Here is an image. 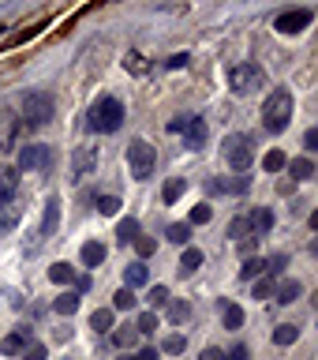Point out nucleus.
Masks as SVG:
<instances>
[{"mask_svg": "<svg viewBox=\"0 0 318 360\" xmlns=\"http://www.w3.org/2000/svg\"><path fill=\"white\" fill-rule=\"evenodd\" d=\"M56 112V101L49 94H41V90H30L27 98H22V120L30 124V128H41V124H49Z\"/></svg>", "mask_w": 318, "mask_h": 360, "instance_id": "nucleus-4", "label": "nucleus"}, {"mask_svg": "<svg viewBox=\"0 0 318 360\" xmlns=\"http://www.w3.org/2000/svg\"><path fill=\"white\" fill-rule=\"evenodd\" d=\"M187 60H191V56H187V53H176V56H168V60H165V64H168V68H184Z\"/></svg>", "mask_w": 318, "mask_h": 360, "instance_id": "nucleus-45", "label": "nucleus"}, {"mask_svg": "<svg viewBox=\"0 0 318 360\" xmlns=\"http://www.w3.org/2000/svg\"><path fill=\"white\" fill-rule=\"evenodd\" d=\"M285 162H289L285 150H270V154L263 158V169H266V173H281V169H285Z\"/></svg>", "mask_w": 318, "mask_h": 360, "instance_id": "nucleus-30", "label": "nucleus"}, {"mask_svg": "<svg viewBox=\"0 0 318 360\" xmlns=\"http://www.w3.org/2000/svg\"><path fill=\"white\" fill-rule=\"evenodd\" d=\"M56 225H60V199L49 195V202H45V218H41V233H45V236H53V233H56Z\"/></svg>", "mask_w": 318, "mask_h": 360, "instance_id": "nucleus-15", "label": "nucleus"}, {"mask_svg": "<svg viewBox=\"0 0 318 360\" xmlns=\"http://www.w3.org/2000/svg\"><path fill=\"white\" fill-rule=\"evenodd\" d=\"M53 165V146L34 143L27 150H19V169H49Z\"/></svg>", "mask_w": 318, "mask_h": 360, "instance_id": "nucleus-8", "label": "nucleus"}, {"mask_svg": "<svg viewBox=\"0 0 318 360\" xmlns=\"http://www.w3.org/2000/svg\"><path fill=\"white\" fill-rule=\"evenodd\" d=\"M135 360H157V349H143V353L135 356Z\"/></svg>", "mask_w": 318, "mask_h": 360, "instance_id": "nucleus-50", "label": "nucleus"}, {"mask_svg": "<svg viewBox=\"0 0 318 360\" xmlns=\"http://www.w3.org/2000/svg\"><path fill=\"white\" fill-rule=\"evenodd\" d=\"M75 266H67V263H53L49 266V281H56V285H75Z\"/></svg>", "mask_w": 318, "mask_h": 360, "instance_id": "nucleus-20", "label": "nucleus"}, {"mask_svg": "<svg viewBox=\"0 0 318 360\" xmlns=\"http://www.w3.org/2000/svg\"><path fill=\"white\" fill-rule=\"evenodd\" d=\"M124 64H128V72H135V75H146V72H150V64H146L139 53H128V60H124Z\"/></svg>", "mask_w": 318, "mask_h": 360, "instance_id": "nucleus-38", "label": "nucleus"}, {"mask_svg": "<svg viewBox=\"0 0 318 360\" xmlns=\"http://www.w3.org/2000/svg\"><path fill=\"white\" fill-rule=\"evenodd\" d=\"M221 154H225V162H229L232 169H251L255 162V143H251V135H244V131H236V135H225V143H221Z\"/></svg>", "mask_w": 318, "mask_h": 360, "instance_id": "nucleus-3", "label": "nucleus"}, {"mask_svg": "<svg viewBox=\"0 0 318 360\" xmlns=\"http://www.w3.org/2000/svg\"><path fill=\"white\" fill-rule=\"evenodd\" d=\"M135 330H139V334H154L157 330V315L154 311H143L139 323H135Z\"/></svg>", "mask_w": 318, "mask_h": 360, "instance_id": "nucleus-37", "label": "nucleus"}, {"mask_svg": "<svg viewBox=\"0 0 318 360\" xmlns=\"http://www.w3.org/2000/svg\"><path fill=\"white\" fill-rule=\"evenodd\" d=\"M131 244L139 248V259H143V263H146V259H150V255L157 252V240H150V236H135Z\"/></svg>", "mask_w": 318, "mask_h": 360, "instance_id": "nucleus-36", "label": "nucleus"}, {"mask_svg": "<svg viewBox=\"0 0 318 360\" xmlns=\"http://www.w3.org/2000/svg\"><path fill=\"white\" fill-rule=\"evenodd\" d=\"M300 292H303V285L289 278V281H277V285H274V300H277V304H292Z\"/></svg>", "mask_w": 318, "mask_h": 360, "instance_id": "nucleus-17", "label": "nucleus"}, {"mask_svg": "<svg viewBox=\"0 0 318 360\" xmlns=\"http://www.w3.org/2000/svg\"><path fill=\"white\" fill-rule=\"evenodd\" d=\"M213 218V210H210V202H199L195 210H191V218H187V225H206Z\"/></svg>", "mask_w": 318, "mask_h": 360, "instance_id": "nucleus-35", "label": "nucleus"}, {"mask_svg": "<svg viewBox=\"0 0 318 360\" xmlns=\"http://www.w3.org/2000/svg\"><path fill=\"white\" fill-rule=\"evenodd\" d=\"M229 86L236 94H255V90L266 86V72L258 64H236L229 68Z\"/></svg>", "mask_w": 318, "mask_h": 360, "instance_id": "nucleus-5", "label": "nucleus"}, {"mask_svg": "<svg viewBox=\"0 0 318 360\" xmlns=\"http://www.w3.org/2000/svg\"><path fill=\"white\" fill-rule=\"evenodd\" d=\"M187 236H191V225H184V221L168 225V244H187Z\"/></svg>", "mask_w": 318, "mask_h": 360, "instance_id": "nucleus-33", "label": "nucleus"}, {"mask_svg": "<svg viewBox=\"0 0 318 360\" xmlns=\"http://www.w3.org/2000/svg\"><path fill=\"white\" fill-rule=\"evenodd\" d=\"M27 345H30V330H15V334H8L4 342H0V353H4V356H15V353H22Z\"/></svg>", "mask_w": 318, "mask_h": 360, "instance_id": "nucleus-16", "label": "nucleus"}, {"mask_svg": "<svg viewBox=\"0 0 318 360\" xmlns=\"http://www.w3.org/2000/svg\"><path fill=\"white\" fill-rule=\"evenodd\" d=\"M120 360H135V356H120Z\"/></svg>", "mask_w": 318, "mask_h": 360, "instance_id": "nucleus-51", "label": "nucleus"}, {"mask_svg": "<svg viewBox=\"0 0 318 360\" xmlns=\"http://www.w3.org/2000/svg\"><path fill=\"white\" fill-rule=\"evenodd\" d=\"M112 308H117V311H128V308H135V289H120L117 297H112Z\"/></svg>", "mask_w": 318, "mask_h": 360, "instance_id": "nucleus-34", "label": "nucleus"}, {"mask_svg": "<svg viewBox=\"0 0 318 360\" xmlns=\"http://www.w3.org/2000/svg\"><path fill=\"white\" fill-rule=\"evenodd\" d=\"M86 124H90V131H98V135H112V131H120V124H124V105H120V98H98L94 105H90L86 112Z\"/></svg>", "mask_w": 318, "mask_h": 360, "instance_id": "nucleus-1", "label": "nucleus"}, {"mask_svg": "<svg viewBox=\"0 0 318 360\" xmlns=\"http://www.w3.org/2000/svg\"><path fill=\"white\" fill-rule=\"evenodd\" d=\"M168 131L184 135L187 150H199L206 143V124H202V117H176V120H168Z\"/></svg>", "mask_w": 318, "mask_h": 360, "instance_id": "nucleus-7", "label": "nucleus"}, {"mask_svg": "<svg viewBox=\"0 0 318 360\" xmlns=\"http://www.w3.org/2000/svg\"><path fill=\"white\" fill-rule=\"evenodd\" d=\"M274 27H277L281 34H300V30H307V27H311V11H307V8L285 11V15H277Z\"/></svg>", "mask_w": 318, "mask_h": 360, "instance_id": "nucleus-9", "label": "nucleus"}, {"mask_svg": "<svg viewBox=\"0 0 318 360\" xmlns=\"http://www.w3.org/2000/svg\"><path fill=\"white\" fill-rule=\"evenodd\" d=\"M135 236H139V221H135V218H124V221L117 225V240H120V244H131Z\"/></svg>", "mask_w": 318, "mask_h": 360, "instance_id": "nucleus-28", "label": "nucleus"}, {"mask_svg": "<svg viewBox=\"0 0 318 360\" xmlns=\"http://www.w3.org/2000/svg\"><path fill=\"white\" fill-rule=\"evenodd\" d=\"M90 289V278L83 274V278H75V292H86Z\"/></svg>", "mask_w": 318, "mask_h": 360, "instance_id": "nucleus-49", "label": "nucleus"}, {"mask_svg": "<svg viewBox=\"0 0 318 360\" xmlns=\"http://www.w3.org/2000/svg\"><path fill=\"white\" fill-rule=\"evenodd\" d=\"M244 221H247V236H266L270 229H274V210L258 207L251 214H244Z\"/></svg>", "mask_w": 318, "mask_h": 360, "instance_id": "nucleus-10", "label": "nucleus"}, {"mask_svg": "<svg viewBox=\"0 0 318 360\" xmlns=\"http://www.w3.org/2000/svg\"><path fill=\"white\" fill-rule=\"evenodd\" d=\"M263 274H266V259H247L244 270H240V278H244V281H258Z\"/></svg>", "mask_w": 318, "mask_h": 360, "instance_id": "nucleus-27", "label": "nucleus"}, {"mask_svg": "<svg viewBox=\"0 0 318 360\" xmlns=\"http://www.w3.org/2000/svg\"><path fill=\"white\" fill-rule=\"evenodd\" d=\"M229 236H232V240H244V236H247V221H244V214H240V218H232Z\"/></svg>", "mask_w": 318, "mask_h": 360, "instance_id": "nucleus-43", "label": "nucleus"}, {"mask_svg": "<svg viewBox=\"0 0 318 360\" xmlns=\"http://www.w3.org/2000/svg\"><path fill=\"white\" fill-rule=\"evenodd\" d=\"M15 131H19V117L11 109H0V150H11Z\"/></svg>", "mask_w": 318, "mask_h": 360, "instance_id": "nucleus-11", "label": "nucleus"}, {"mask_svg": "<svg viewBox=\"0 0 318 360\" xmlns=\"http://www.w3.org/2000/svg\"><path fill=\"white\" fill-rule=\"evenodd\" d=\"M15 191H19V169L0 165V202H11Z\"/></svg>", "mask_w": 318, "mask_h": 360, "instance_id": "nucleus-12", "label": "nucleus"}, {"mask_svg": "<svg viewBox=\"0 0 318 360\" xmlns=\"http://www.w3.org/2000/svg\"><path fill=\"white\" fill-rule=\"evenodd\" d=\"M187 315H191L187 300H173V297H168V323H187Z\"/></svg>", "mask_w": 318, "mask_h": 360, "instance_id": "nucleus-26", "label": "nucleus"}, {"mask_svg": "<svg viewBox=\"0 0 318 360\" xmlns=\"http://www.w3.org/2000/svg\"><path fill=\"white\" fill-rule=\"evenodd\" d=\"M184 191H187V180H168V184L161 188V199H165V202H176Z\"/></svg>", "mask_w": 318, "mask_h": 360, "instance_id": "nucleus-31", "label": "nucleus"}, {"mask_svg": "<svg viewBox=\"0 0 318 360\" xmlns=\"http://www.w3.org/2000/svg\"><path fill=\"white\" fill-rule=\"evenodd\" d=\"M292 120V94L289 90H270L266 101H263V128L266 131H285Z\"/></svg>", "mask_w": 318, "mask_h": 360, "instance_id": "nucleus-2", "label": "nucleus"}, {"mask_svg": "<svg viewBox=\"0 0 318 360\" xmlns=\"http://www.w3.org/2000/svg\"><path fill=\"white\" fill-rule=\"evenodd\" d=\"M199 360H225V353H221V349H202Z\"/></svg>", "mask_w": 318, "mask_h": 360, "instance_id": "nucleus-47", "label": "nucleus"}, {"mask_svg": "<svg viewBox=\"0 0 318 360\" xmlns=\"http://www.w3.org/2000/svg\"><path fill=\"white\" fill-rule=\"evenodd\" d=\"M146 281H150V270H146L143 259H135V263H128V270H124V289H143Z\"/></svg>", "mask_w": 318, "mask_h": 360, "instance_id": "nucleus-13", "label": "nucleus"}, {"mask_svg": "<svg viewBox=\"0 0 318 360\" xmlns=\"http://www.w3.org/2000/svg\"><path fill=\"white\" fill-rule=\"evenodd\" d=\"M154 165H157L154 146L143 143V139H135V143L128 146V169H131V176H135V180H150Z\"/></svg>", "mask_w": 318, "mask_h": 360, "instance_id": "nucleus-6", "label": "nucleus"}, {"mask_svg": "<svg viewBox=\"0 0 318 360\" xmlns=\"http://www.w3.org/2000/svg\"><path fill=\"white\" fill-rule=\"evenodd\" d=\"M206 188H210V191H232V195H244V191L251 188V180H247V176H236V180H210Z\"/></svg>", "mask_w": 318, "mask_h": 360, "instance_id": "nucleus-18", "label": "nucleus"}, {"mask_svg": "<svg viewBox=\"0 0 318 360\" xmlns=\"http://www.w3.org/2000/svg\"><path fill=\"white\" fill-rule=\"evenodd\" d=\"M90 326H94L98 334H109L112 326H117V315H112V308H101V311L90 315Z\"/></svg>", "mask_w": 318, "mask_h": 360, "instance_id": "nucleus-21", "label": "nucleus"}, {"mask_svg": "<svg viewBox=\"0 0 318 360\" xmlns=\"http://www.w3.org/2000/svg\"><path fill=\"white\" fill-rule=\"evenodd\" d=\"M53 311L56 315H75L79 311V292H60V297L53 300Z\"/></svg>", "mask_w": 318, "mask_h": 360, "instance_id": "nucleus-22", "label": "nucleus"}, {"mask_svg": "<svg viewBox=\"0 0 318 360\" xmlns=\"http://www.w3.org/2000/svg\"><path fill=\"white\" fill-rule=\"evenodd\" d=\"M72 165H75V176H86L90 169L98 165V150H94V146H79L75 158H72Z\"/></svg>", "mask_w": 318, "mask_h": 360, "instance_id": "nucleus-14", "label": "nucleus"}, {"mask_svg": "<svg viewBox=\"0 0 318 360\" xmlns=\"http://www.w3.org/2000/svg\"><path fill=\"white\" fill-rule=\"evenodd\" d=\"M221 323L229 326V330H240V326H244V308H236V304H221Z\"/></svg>", "mask_w": 318, "mask_h": 360, "instance_id": "nucleus-23", "label": "nucleus"}, {"mask_svg": "<svg viewBox=\"0 0 318 360\" xmlns=\"http://www.w3.org/2000/svg\"><path fill=\"white\" fill-rule=\"evenodd\" d=\"M112 342H117L120 349H128V345L139 342V330H135V323H131V326H112Z\"/></svg>", "mask_w": 318, "mask_h": 360, "instance_id": "nucleus-24", "label": "nucleus"}, {"mask_svg": "<svg viewBox=\"0 0 318 360\" xmlns=\"http://www.w3.org/2000/svg\"><path fill=\"white\" fill-rule=\"evenodd\" d=\"M146 300H150L154 308H161V304H168V285H154V289H150V297H146Z\"/></svg>", "mask_w": 318, "mask_h": 360, "instance_id": "nucleus-40", "label": "nucleus"}, {"mask_svg": "<svg viewBox=\"0 0 318 360\" xmlns=\"http://www.w3.org/2000/svg\"><path fill=\"white\" fill-rule=\"evenodd\" d=\"M289 176L292 180H311L314 176V162H311V158H292V162H289Z\"/></svg>", "mask_w": 318, "mask_h": 360, "instance_id": "nucleus-19", "label": "nucleus"}, {"mask_svg": "<svg viewBox=\"0 0 318 360\" xmlns=\"http://www.w3.org/2000/svg\"><path fill=\"white\" fill-rule=\"evenodd\" d=\"M303 146H307V150H314V146H318V131H314V128L303 135Z\"/></svg>", "mask_w": 318, "mask_h": 360, "instance_id": "nucleus-48", "label": "nucleus"}, {"mask_svg": "<svg viewBox=\"0 0 318 360\" xmlns=\"http://www.w3.org/2000/svg\"><path fill=\"white\" fill-rule=\"evenodd\" d=\"M184 345H187L184 334H168L165 338V353H184Z\"/></svg>", "mask_w": 318, "mask_h": 360, "instance_id": "nucleus-42", "label": "nucleus"}, {"mask_svg": "<svg viewBox=\"0 0 318 360\" xmlns=\"http://www.w3.org/2000/svg\"><path fill=\"white\" fill-rule=\"evenodd\" d=\"M225 360H247V345H232V353Z\"/></svg>", "mask_w": 318, "mask_h": 360, "instance_id": "nucleus-46", "label": "nucleus"}, {"mask_svg": "<svg viewBox=\"0 0 318 360\" xmlns=\"http://www.w3.org/2000/svg\"><path fill=\"white\" fill-rule=\"evenodd\" d=\"M199 266H202V252L199 248H187V252L180 255V274H195Z\"/></svg>", "mask_w": 318, "mask_h": 360, "instance_id": "nucleus-25", "label": "nucleus"}, {"mask_svg": "<svg viewBox=\"0 0 318 360\" xmlns=\"http://www.w3.org/2000/svg\"><path fill=\"white\" fill-rule=\"evenodd\" d=\"M296 338H300V330H296V326H289V323H281L277 330H274V342L277 345H292Z\"/></svg>", "mask_w": 318, "mask_h": 360, "instance_id": "nucleus-32", "label": "nucleus"}, {"mask_svg": "<svg viewBox=\"0 0 318 360\" xmlns=\"http://www.w3.org/2000/svg\"><path fill=\"white\" fill-rule=\"evenodd\" d=\"M98 210H101V214H117V210H120V199H117V195H101V199H98Z\"/></svg>", "mask_w": 318, "mask_h": 360, "instance_id": "nucleus-41", "label": "nucleus"}, {"mask_svg": "<svg viewBox=\"0 0 318 360\" xmlns=\"http://www.w3.org/2000/svg\"><path fill=\"white\" fill-rule=\"evenodd\" d=\"M274 285H277L274 278H263V281H255V300H266V297H274Z\"/></svg>", "mask_w": 318, "mask_h": 360, "instance_id": "nucleus-39", "label": "nucleus"}, {"mask_svg": "<svg viewBox=\"0 0 318 360\" xmlns=\"http://www.w3.org/2000/svg\"><path fill=\"white\" fill-rule=\"evenodd\" d=\"M22 356H27V360H45V345L41 342H30L27 349H22Z\"/></svg>", "mask_w": 318, "mask_h": 360, "instance_id": "nucleus-44", "label": "nucleus"}, {"mask_svg": "<svg viewBox=\"0 0 318 360\" xmlns=\"http://www.w3.org/2000/svg\"><path fill=\"white\" fill-rule=\"evenodd\" d=\"M101 259H105V244H98V240L83 244V263H86V266H98Z\"/></svg>", "mask_w": 318, "mask_h": 360, "instance_id": "nucleus-29", "label": "nucleus"}]
</instances>
